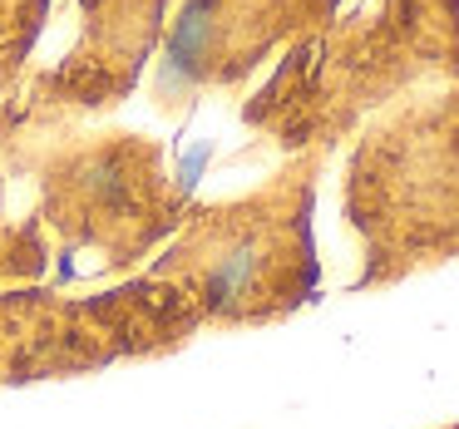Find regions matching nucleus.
Listing matches in <instances>:
<instances>
[{
	"label": "nucleus",
	"mask_w": 459,
	"mask_h": 429,
	"mask_svg": "<svg viewBox=\"0 0 459 429\" xmlns=\"http://www.w3.org/2000/svg\"><path fill=\"white\" fill-rule=\"evenodd\" d=\"M341 0H178L159 45L153 109L183 119L203 94L242 90L277 50L336 15Z\"/></svg>",
	"instance_id": "nucleus-6"
},
{
	"label": "nucleus",
	"mask_w": 459,
	"mask_h": 429,
	"mask_svg": "<svg viewBox=\"0 0 459 429\" xmlns=\"http://www.w3.org/2000/svg\"><path fill=\"white\" fill-rule=\"evenodd\" d=\"M326 149L291 153L287 168L242 198L193 202L169 247L143 277L169 281L198 330L267 326L311 301L316 252H311V202Z\"/></svg>",
	"instance_id": "nucleus-3"
},
{
	"label": "nucleus",
	"mask_w": 459,
	"mask_h": 429,
	"mask_svg": "<svg viewBox=\"0 0 459 429\" xmlns=\"http://www.w3.org/2000/svg\"><path fill=\"white\" fill-rule=\"evenodd\" d=\"M0 163L11 183L30 188L60 287L139 271L193 208L188 183L169 168V149L134 129L15 124L0 109Z\"/></svg>",
	"instance_id": "nucleus-1"
},
{
	"label": "nucleus",
	"mask_w": 459,
	"mask_h": 429,
	"mask_svg": "<svg viewBox=\"0 0 459 429\" xmlns=\"http://www.w3.org/2000/svg\"><path fill=\"white\" fill-rule=\"evenodd\" d=\"M173 0H74L80 30L50 70L30 74L0 109L15 124H90L114 114L159 60Z\"/></svg>",
	"instance_id": "nucleus-7"
},
{
	"label": "nucleus",
	"mask_w": 459,
	"mask_h": 429,
	"mask_svg": "<svg viewBox=\"0 0 459 429\" xmlns=\"http://www.w3.org/2000/svg\"><path fill=\"white\" fill-rule=\"evenodd\" d=\"M50 21V0H0V104L25 84L35 45Z\"/></svg>",
	"instance_id": "nucleus-9"
},
{
	"label": "nucleus",
	"mask_w": 459,
	"mask_h": 429,
	"mask_svg": "<svg viewBox=\"0 0 459 429\" xmlns=\"http://www.w3.org/2000/svg\"><path fill=\"white\" fill-rule=\"evenodd\" d=\"M50 277V242L35 212L11 208V173L0 163V287H30Z\"/></svg>",
	"instance_id": "nucleus-8"
},
{
	"label": "nucleus",
	"mask_w": 459,
	"mask_h": 429,
	"mask_svg": "<svg viewBox=\"0 0 459 429\" xmlns=\"http://www.w3.org/2000/svg\"><path fill=\"white\" fill-rule=\"evenodd\" d=\"M198 336L188 301L153 277L70 296L65 287H0V385L70 380L124 360H159Z\"/></svg>",
	"instance_id": "nucleus-5"
},
{
	"label": "nucleus",
	"mask_w": 459,
	"mask_h": 429,
	"mask_svg": "<svg viewBox=\"0 0 459 429\" xmlns=\"http://www.w3.org/2000/svg\"><path fill=\"white\" fill-rule=\"evenodd\" d=\"M455 80L459 0H360L351 15L326 21L281 55L272 80L242 104V124L257 133V149H331L366 114H380L420 84Z\"/></svg>",
	"instance_id": "nucleus-2"
},
{
	"label": "nucleus",
	"mask_w": 459,
	"mask_h": 429,
	"mask_svg": "<svg viewBox=\"0 0 459 429\" xmlns=\"http://www.w3.org/2000/svg\"><path fill=\"white\" fill-rule=\"evenodd\" d=\"M346 222L366 242L356 287L459 257V84L405 94L366 124L346 163Z\"/></svg>",
	"instance_id": "nucleus-4"
},
{
	"label": "nucleus",
	"mask_w": 459,
	"mask_h": 429,
	"mask_svg": "<svg viewBox=\"0 0 459 429\" xmlns=\"http://www.w3.org/2000/svg\"><path fill=\"white\" fill-rule=\"evenodd\" d=\"M455 429H459V425H455Z\"/></svg>",
	"instance_id": "nucleus-10"
}]
</instances>
